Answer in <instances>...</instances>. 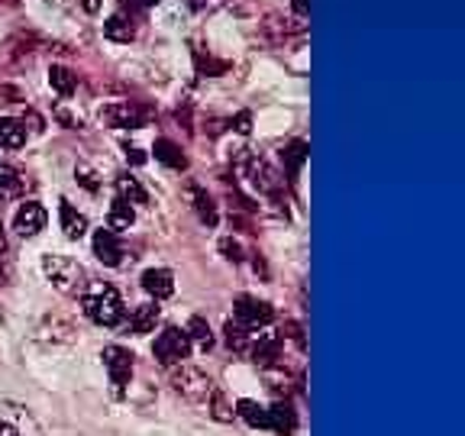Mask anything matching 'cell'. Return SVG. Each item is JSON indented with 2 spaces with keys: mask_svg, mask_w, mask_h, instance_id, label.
<instances>
[{
  "mask_svg": "<svg viewBox=\"0 0 465 436\" xmlns=\"http://www.w3.org/2000/svg\"><path fill=\"white\" fill-rule=\"evenodd\" d=\"M81 307H84V313L94 320L97 327H116L124 320V301H120L116 288H110L104 282L81 291Z\"/></svg>",
  "mask_w": 465,
  "mask_h": 436,
  "instance_id": "6da1fadb",
  "label": "cell"
},
{
  "mask_svg": "<svg viewBox=\"0 0 465 436\" xmlns=\"http://www.w3.org/2000/svg\"><path fill=\"white\" fill-rule=\"evenodd\" d=\"M43 272L52 282V288H58L62 294H68V298H74V294L84 291V269H81L74 259H68V255H45Z\"/></svg>",
  "mask_w": 465,
  "mask_h": 436,
  "instance_id": "7a4b0ae2",
  "label": "cell"
},
{
  "mask_svg": "<svg viewBox=\"0 0 465 436\" xmlns=\"http://www.w3.org/2000/svg\"><path fill=\"white\" fill-rule=\"evenodd\" d=\"M172 388L191 404H207L213 398V391H217L211 378L203 375L201 369H191V365H178L172 372Z\"/></svg>",
  "mask_w": 465,
  "mask_h": 436,
  "instance_id": "3957f363",
  "label": "cell"
},
{
  "mask_svg": "<svg viewBox=\"0 0 465 436\" xmlns=\"http://www.w3.org/2000/svg\"><path fill=\"white\" fill-rule=\"evenodd\" d=\"M153 352H155V359H159L162 365H182L184 359H188V352H191L188 333H184V330H178V327H165L159 333V340H155Z\"/></svg>",
  "mask_w": 465,
  "mask_h": 436,
  "instance_id": "277c9868",
  "label": "cell"
},
{
  "mask_svg": "<svg viewBox=\"0 0 465 436\" xmlns=\"http://www.w3.org/2000/svg\"><path fill=\"white\" fill-rule=\"evenodd\" d=\"M101 359H104V365H107L114 394H124L126 385H130V378H133V352L124 346H107Z\"/></svg>",
  "mask_w": 465,
  "mask_h": 436,
  "instance_id": "5b68a950",
  "label": "cell"
},
{
  "mask_svg": "<svg viewBox=\"0 0 465 436\" xmlns=\"http://www.w3.org/2000/svg\"><path fill=\"white\" fill-rule=\"evenodd\" d=\"M232 313H236V323H240V327H246V330L269 327L272 317H275L272 304H265V301H259V298H249V294H240V298H236Z\"/></svg>",
  "mask_w": 465,
  "mask_h": 436,
  "instance_id": "8992f818",
  "label": "cell"
},
{
  "mask_svg": "<svg viewBox=\"0 0 465 436\" xmlns=\"http://www.w3.org/2000/svg\"><path fill=\"white\" fill-rule=\"evenodd\" d=\"M143 110L126 101H114L101 110V124L114 126V130H136V126H143Z\"/></svg>",
  "mask_w": 465,
  "mask_h": 436,
  "instance_id": "52a82bcc",
  "label": "cell"
},
{
  "mask_svg": "<svg viewBox=\"0 0 465 436\" xmlns=\"http://www.w3.org/2000/svg\"><path fill=\"white\" fill-rule=\"evenodd\" d=\"M43 226H45V211H43V207H39L36 201L20 203V211H16V217H14V230L20 233V236H36Z\"/></svg>",
  "mask_w": 465,
  "mask_h": 436,
  "instance_id": "ba28073f",
  "label": "cell"
},
{
  "mask_svg": "<svg viewBox=\"0 0 465 436\" xmlns=\"http://www.w3.org/2000/svg\"><path fill=\"white\" fill-rule=\"evenodd\" d=\"M91 246H94V255L104 262V265H120V262H124V246H120L114 230H97Z\"/></svg>",
  "mask_w": 465,
  "mask_h": 436,
  "instance_id": "9c48e42d",
  "label": "cell"
},
{
  "mask_svg": "<svg viewBox=\"0 0 465 436\" xmlns=\"http://www.w3.org/2000/svg\"><path fill=\"white\" fill-rule=\"evenodd\" d=\"M249 178H252V184L262 191V194H275L278 188H282V178H278V172L269 165L265 159H249Z\"/></svg>",
  "mask_w": 465,
  "mask_h": 436,
  "instance_id": "30bf717a",
  "label": "cell"
},
{
  "mask_svg": "<svg viewBox=\"0 0 465 436\" xmlns=\"http://www.w3.org/2000/svg\"><path fill=\"white\" fill-rule=\"evenodd\" d=\"M249 356H252L255 365H275L282 359V336L278 333H262L259 342L249 349Z\"/></svg>",
  "mask_w": 465,
  "mask_h": 436,
  "instance_id": "8fae6325",
  "label": "cell"
},
{
  "mask_svg": "<svg viewBox=\"0 0 465 436\" xmlns=\"http://www.w3.org/2000/svg\"><path fill=\"white\" fill-rule=\"evenodd\" d=\"M143 288L149 291V294H153L155 301L172 298V291H174L172 272H168V269H149V272H143Z\"/></svg>",
  "mask_w": 465,
  "mask_h": 436,
  "instance_id": "7c38bea8",
  "label": "cell"
},
{
  "mask_svg": "<svg viewBox=\"0 0 465 436\" xmlns=\"http://www.w3.org/2000/svg\"><path fill=\"white\" fill-rule=\"evenodd\" d=\"M58 220H62V230H65L68 240H81L87 233V220L84 213H78L68 201L58 203Z\"/></svg>",
  "mask_w": 465,
  "mask_h": 436,
  "instance_id": "4fadbf2b",
  "label": "cell"
},
{
  "mask_svg": "<svg viewBox=\"0 0 465 436\" xmlns=\"http://www.w3.org/2000/svg\"><path fill=\"white\" fill-rule=\"evenodd\" d=\"M155 323H159V307H155V304H139L136 311L130 313V323H126V327H130L136 336H143V333H153Z\"/></svg>",
  "mask_w": 465,
  "mask_h": 436,
  "instance_id": "5bb4252c",
  "label": "cell"
},
{
  "mask_svg": "<svg viewBox=\"0 0 465 436\" xmlns=\"http://www.w3.org/2000/svg\"><path fill=\"white\" fill-rule=\"evenodd\" d=\"M0 145L4 149H23L26 145V126L14 116H4L0 120Z\"/></svg>",
  "mask_w": 465,
  "mask_h": 436,
  "instance_id": "9a60e30c",
  "label": "cell"
},
{
  "mask_svg": "<svg viewBox=\"0 0 465 436\" xmlns=\"http://www.w3.org/2000/svg\"><path fill=\"white\" fill-rule=\"evenodd\" d=\"M104 36L114 39V43H130L136 36V26L126 14H114L107 23H104Z\"/></svg>",
  "mask_w": 465,
  "mask_h": 436,
  "instance_id": "2e32d148",
  "label": "cell"
},
{
  "mask_svg": "<svg viewBox=\"0 0 465 436\" xmlns=\"http://www.w3.org/2000/svg\"><path fill=\"white\" fill-rule=\"evenodd\" d=\"M191 201H194V211H197V217H201V223L217 226V203H213V197L207 194V191L191 184Z\"/></svg>",
  "mask_w": 465,
  "mask_h": 436,
  "instance_id": "e0dca14e",
  "label": "cell"
},
{
  "mask_svg": "<svg viewBox=\"0 0 465 436\" xmlns=\"http://www.w3.org/2000/svg\"><path fill=\"white\" fill-rule=\"evenodd\" d=\"M26 191V178L20 168L0 165V197H20Z\"/></svg>",
  "mask_w": 465,
  "mask_h": 436,
  "instance_id": "ac0fdd59",
  "label": "cell"
},
{
  "mask_svg": "<svg viewBox=\"0 0 465 436\" xmlns=\"http://www.w3.org/2000/svg\"><path fill=\"white\" fill-rule=\"evenodd\" d=\"M133 223H136V213H133V207L116 197V201L110 203V211H107V226L116 233V230H130Z\"/></svg>",
  "mask_w": 465,
  "mask_h": 436,
  "instance_id": "d6986e66",
  "label": "cell"
},
{
  "mask_svg": "<svg viewBox=\"0 0 465 436\" xmlns=\"http://www.w3.org/2000/svg\"><path fill=\"white\" fill-rule=\"evenodd\" d=\"M116 194H120V201H126V203H145L149 201L145 188L139 184V178H133V174H120V178H116Z\"/></svg>",
  "mask_w": 465,
  "mask_h": 436,
  "instance_id": "ffe728a7",
  "label": "cell"
},
{
  "mask_svg": "<svg viewBox=\"0 0 465 436\" xmlns=\"http://www.w3.org/2000/svg\"><path fill=\"white\" fill-rule=\"evenodd\" d=\"M155 159L165 162L168 168H184V165H188V159H184L182 149H178L172 139H155Z\"/></svg>",
  "mask_w": 465,
  "mask_h": 436,
  "instance_id": "44dd1931",
  "label": "cell"
},
{
  "mask_svg": "<svg viewBox=\"0 0 465 436\" xmlns=\"http://www.w3.org/2000/svg\"><path fill=\"white\" fill-rule=\"evenodd\" d=\"M269 427H272V430H278L282 436H288L291 430L298 427V421H294V411H291L288 404H275V407L269 411Z\"/></svg>",
  "mask_w": 465,
  "mask_h": 436,
  "instance_id": "7402d4cb",
  "label": "cell"
},
{
  "mask_svg": "<svg viewBox=\"0 0 465 436\" xmlns=\"http://www.w3.org/2000/svg\"><path fill=\"white\" fill-rule=\"evenodd\" d=\"M49 84H52V91H58L62 97H72V91H74V74H72V68L52 65L49 68Z\"/></svg>",
  "mask_w": 465,
  "mask_h": 436,
  "instance_id": "603a6c76",
  "label": "cell"
},
{
  "mask_svg": "<svg viewBox=\"0 0 465 436\" xmlns=\"http://www.w3.org/2000/svg\"><path fill=\"white\" fill-rule=\"evenodd\" d=\"M188 340H197L203 349H211V342H213V336H211V327H207V320L203 317H191V323H188Z\"/></svg>",
  "mask_w": 465,
  "mask_h": 436,
  "instance_id": "cb8c5ba5",
  "label": "cell"
},
{
  "mask_svg": "<svg viewBox=\"0 0 465 436\" xmlns=\"http://www.w3.org/2000/svg\"><path fill=\"white\" fill-rule=\"evenodd\" d=\"M240 414L246 417L252 427H269V411L259 407L255 401H240Z\"/></svg>",
  "mask_w": 465,
  "mask_h": 436,
  "instance_id": "d4e9b609",
  "label": "cell"
},
{
  "mask_svg": "<svg viewBox=\"0 0 465 436\" xmlns=\"http://www.w3.org/2000/svg\"><path fill=\"white\" fill-rule=\"evenodd\" d=\"M226 342H230V349H236V352H249V330L230 320V323H226Z\"/></svg>",
  "mask_w": 465,
  "mask_h": 436,
  "instance_id": "484cf974",
  "label": "cell"
},
{
  "mask_svg": "<svg viewBox=\"0 0 465 436\" xmlns=\"http://www.w3.org/2000/svg\"><path fill=\"white\" fill-rule=\"evenodd\" d=\"M307 159V143H291L288 145V153H284V162H288V172L291 174H298L301 165H304Z\"/></svg>",
  "mask_w": 465,
  "mask_h": 436,
  "instance_id": "4316f807",
  "label": "cell"
},
{
  "mask_svg": "<svg viewBox=\"0 0 465 436\" xmlns=\"http://www.w3.org/2000/svg\"><path fill=\"white\" fill-rule=\"evenodd\" d=\"M0 436H26V430H23V417L20 421H14L10 411H0Z\"/></svg>",
  "mask_w": 465,
  "mask_h": 436,
  "instance_id": "83f0119b",
  "label": "cell"
},
{
  "mask_svg": "<svg viewBox=\"0 0 465 436\" xmlns=\"http://www.w3.org/2000/svg\"><path fill=\"white\" fill-rule=\"evenodd\" d=\"M220 253H223L230 262H242V246L232 240V236H223V240H220Z\"/></svg>",
  "mask_w": 465,
  "mask_h": 436,
  "instance_id": "f1b7e54d",
  "label": "cell"
},
{
  "mask_svg": "<svg viewBox=\"0 0 465 436\" xmlns=\"http://www.w3.org/2000/svg\"><path fill=\"white\" fill-rule=\"evenodd\" d=\"M188 4H191V10H197V14H211V10L226 7L230 0H188Z\"/></svg>",
  "mask_w": 465,
  "mask_h": 436,
  "instance_id": "f546056e",
  "label": "cell"
},
{
  "mask_svg": "<svg viewBox=\"0 0 465 436\" xmlns=\"http://www.w3.org/2000/svg\"><path fill=\"white\" fill-rule=\"evenodd\" d=\"M74 174H78V182L84 184L87 191H97V174L91 172V168H84V165H81V168H78V172H74Z\"/></svg>",
  "mask_w": 465,
  "mask_h": 436,
  "instance_id": "4dcf8cb0",
  "label": "cell"
},
{
  "mask_svg": "<svg viewBox=\"0 0 465 436\" xmlns=\"http://www.w3.org/2000/svg\"><path fill=\"white\" fill-rule=\"evenodd\" d=\"M249 124H252V114H249V110H242V114H236V120H232V130H236V133H249V130H252Z\"/></svg>",
  "mask_w": 465,
  "mask_h": 436,
  "instance_id": "1f68e13d",
  "label": "cell"
},
{
  "mask_svg": "<svg viewBox=\"0 0 465 436\" xmlns=\"http://www.w3.org/2000/svg\"><path fill=\"white\" fill-rule=\"evenodd\" d=\"M291 7H294V14L298 16H307L311 14V0H291Z\"/></svg>",
  "mask_w": 465,
  "mask_h": 436,
  "instance_id": "d6a6232c",
  "label": "cell"
},
{
  "mask_svg": "<svg viewBox=\"0 0 465 436\" xmlns=\"http://www.w3.org/2000/svg\"><path fill=\"white\" fill-rule=\"evenodd\" d=\"M78 4L87 10V14H97V10H101V0H78Z\"/></svg>",
  "mask_w": 465,
  "mask_h": 436,
  "instance_id": "836d02e7",
  "label": "cell"
},
{
  "mask_svg": "<svg viewBox=\"0 0 465 436\" xmlns=\"http://www.w3.org/2000/svg\"><path fill=\"white\" fill-rule=\"evenodd\" d=\"M126 159H133V162L139 165V162H145V155L139 153V149H126Z\"/></svg>",
  "mask_w": 465,
  "mask_h": 436,
  "instance_id": "e575fe53",
  "label": "cell"
},
{
  "mask_svg": "<svg viewBox=\"0 0 465 436\" xmlns=\"http://www.w3.org/2000/svg\"><path fill=\"white\" fill-rule=\"evenodd\" d=\"M7 253V236H4V223H0V255Z\"/></svg>",
  "mask_w": 465,
  "mask_h": 436,
  "instance_id": "d590c367",
  "label": "cell"
},
{
  "mask_svg": "<svg viewBox=\"0 0 465 436\" xmlns=\"http://www.w3.org/2000/svg\"><path fill=\"white\" fill-rule=\"evenodd\" d=\"M139 7H155V4H159V0H136Z\"/></svg>",
  "mask_w": 465,
  "mask_h": 436,
  "instance_id": "8d00e7d4",
  "label": "cell"
}]
</instances>
